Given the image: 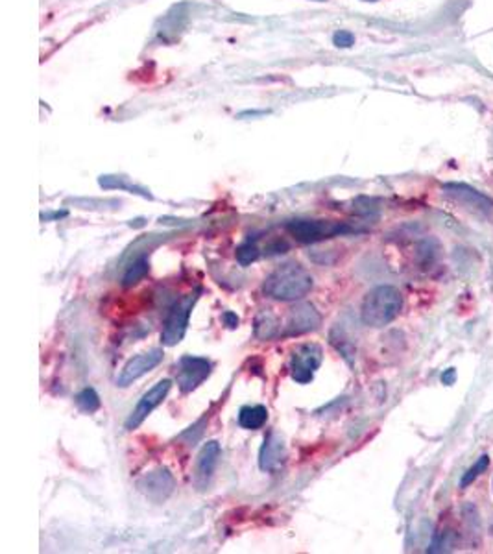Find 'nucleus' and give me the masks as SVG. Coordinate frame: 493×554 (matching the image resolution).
<instances>
[{"mask_svg":"<svg viewBox=\"0 0 493 554\" xmlns=\"http://www.w3.org/2000/svg\"><path fill=\"white\" fill-rule=\"evenodd\" d=\"M403 309V296L396 287L381 285L372 288L361 307V320L368 327H384L400 316Z\"/></svg>","mask_w":493,"mask_h":554,"instance_id":"f03ea898","label":"nucleus"},{"mask_svg":"<svg viewBox=\"0 0 493 554\" xmlns=\"http://www.w3.org/2000/svg\"><path fill=\"white\" fill-rule=\"evenodd\" d=\"M286 462V445L281 434L270 433L259 451V468L265 473H276Z\"/></svg>","mask_w":493,"mask_h":554,"instance_id":"9b49d317","label":"nucleus"},{"mask_svg":"<svg viewBox=\"0 0 493 554\" xmlns=\"http://www.w3.org/2000/svg\"><path fill=\"white\" fill-rule=\"evenodd\" d=\"M67 217V211H58V213H53V215H43V220H53V219H63Z\"/></svg>","mask_w":493,"mask_h":554,"instance_id":"b1692460","label":"nucleus"},{"mask_svg":"<svg viewBox=\"0 0 493 554\" xmlns=\"http://www.w3.org/2000/svg\"><path fill=\"white\" fill-rule=\"evenodd\" d=\"M139 490L154 502H165L176 486V481L172 477V473L167 468H160L156 471L146 473L140 481H139Z\"/></svg>","mask_w":493,"mask_h":554,"instance_id":"1a4fd4ad","label":"nucleus"},{"mask_svg":"<svg viewBox=\"0 0 493 554\" xmlns=\"http://www.w3.org/2000/svg\"><path fill=\"white\" fill-rule=\"evenodd\" d=\"M218 461H220V443L215 440L206 442L198 452V459H196V470H194V482L200 490H204L209 484L218 466Z\"/></svg>","mask_w":493,"mask_h":554,"instance_id":"f8f14e48","label":"nucleus"},{"mask_svg":"<svg viewBox=\"0 0 493 554\" xmlns=\"http://www.w3.org/2000/svg\"><path fill=\"white\" fill-rule=\"evenodd\" d=\"M211 372H213L211 361H208L204 357L185 355L178 363L176 383H178V386L183 394H190L192 390H196L200 384H204V381L211 375Z\"/></svg>","mask_w":493,"mask_h":554,"instance_id":"0eeeda50","label":"nucleus"},{"mask_svg":"<svg viewBox=\"0 0 493 554\" xmlns=\"http://www.w3.org/2000/svg\"><path fill=\"white\" fill-rule=\"evenodd\" d=\"M222 320H224V324L229 327V329H235V327H238V316L235 315V313H224V316H222Z\"/></svg>","mask_w":493,"mask_h":554,"instance_id":"4be33fe9","label":"nucleus"},{"mask_svg":"<svg viewBox=\"0 0 493 554\" xmlns=\"http://www.w3.org/2000/svg\"><path fill=\"white\" fill-rule=\"evenodd\" d=\"M333 43L338 48H352L355 44V35L352 32H348V30H338L333 35Z\"/></svg>","mask_w":493,"mask_h":554,"instance_id":"412c9836","label":"nucleus"},{"mask_svg":"<svg viewBox=\"0 0 493 554\" xmlns=\"http://www.w3.org/2000/svg\"><path fill=\"white\" fill-rule=\"evenodd\" d=\"M316 3H325V0H316Z\"/></svg>","mask_w":493,"mask_h":554,"instance_id":"393cba45","label":"nucleus"},{"mask_svg":"<svg viewBox=\"0 0 493 554\" xmlns=\"http://www.w3.org/2000/svg\"><path fill=\"white\" fill-rule=\"evenodd\" d=\"M265 115H270V112H242L238 115V119H246V117H265Z\"/></svg>","mask_w":493,"mask_h":554,"instance_id":"5701e85b","label":"nucleus"},{"mask_svg":"<svg viewBox=\"0 0 493 554\" xmlns=\"http://www.w3.org/2000/svg\"><path fill=\"white\" fill-rule=\"evenodd\" d=\"M170 388H172V381L170 379H163V381L156 383L150 390L144 392L142 397L139 399V403L135 405V409L130 413L128 420L124 422V427L128 431H133V429L140 427L142 422L148 416H150L161 405V403L167 399Z\"/></svg>","mask_w":493,"mask_h":554,"instance_id":"423d86ee","label":"nucleus"},{"mask_svg":"<svg viewBox=\"0 0 493 554\" xmlns=\"http://www.w3.org/2000/svg\"><path fill=\"white\" fill-rule=\"evenodd\" d=\"M286 231L304 244H314L320 240H327L343 233H352L353 229L343 222L331 220H313V219H295L286 224Z\"/></svg>","mask_w":493,"mask_h":554,"instance_id":"20e7f679","label":"nucleus"},{"mask_svg":"<svg viewBox=\"0 0 493 554\" xmlns=\"http://www.w3.org/2000/svg\"><path fill=\"white\" fill-rule=\"evenodd\" d=\"M200 292H190L181 296L176 304L170 307L167 320L163 324V331H161V344L167 347H172L176 344H179L187 333L188 327V320L192 315L194 306L198 304V296Z\"/></svg>","mask_w":493,"mask_h":554,"instance_id":"7ed1b4c3","label":"nucleus"},{"mask_svg":"<svg viewBox=\"0 0 493 554\" xmlns=\"http://www.w3.org/2000/svg\"><path fill=\"white\" fill-rule=\"evenodd\" d=\"M76 405H78V409L82 413L92 414V413H96L98 409L102 407V403H101V397H98V394L92 388H83L76 395Z\"/></svg>","mask_w":493,"mask_h":554,"instance_id":"a211bd4d","label":"nucleus"},{"mask_svg":"<svg viewBox=\"0 0 493 554\" xmlns=\"http://www.w3.org/2000/svg\"><path fill=\"white\" fill-rule=\"evenodd\" d=\"M148 270H150V265H148V258L146 256H140L137 258L126 270L124 277H122V285L124 287H133L137 285L139 281H142L148 274Z\"/></svg>","mask_w":493,"mask_h":554,"instance_id":"dca6fc26","label":"nucleus"},{"mask_svg":"<svg viewBox=\"0 0 493 554\" xmlns=\"http://www.w3.org/2000/svg\"><path fill=\"white\" fill-rule=\"evenodd\" d=\"M322 324V316L320 313L314 309V306L311 304H302L295 306L286 320L285 326V336H300L311 331H316Z\"/></svg>","mask_w":493,"mask_h":554,"instance_id":"9d476101","label":"nucleus"},{"mask_svg":"<svg viewBox=\"0 0 493 554\" xmlns=\"http://www.w3.org/2000/svg\"><path fill=\"white\" fill-rule=\"evenodd\" d=\"M281 335L279 320L272 313H261L256 320V336L259 340H272Z\"/></svg>","mask_w":493,"mask_h":554,"instance_id":"2eb2a0df","label":"nucleus"},{"mask_svg":"<svg viewBox=\"0 0 493 554\" xmlns=\"http://www.w3.org/2000/svg\"><path fill=\"white\" fill-rule=\"evenodd\" d=\"M366 3H375V0H366Z\"/></svg>","mask_w":493,"mask_h":554,"instance_id":"a878e982","label":"nucleus"},{"mask_svg":"<svg viewBox=\"0 0 493 554\" xmlns=\"http://www.w3.org/2000/svg\"><path fill=\"white\" fill-rule=\"evenodd\" d=\"M261 256L259 246L256 242V238H248L244 240L238 248H237V261L240 267H248L252 263H256Z\"/></svg>","mask_w":493,"mask_h":554,"instance_id":"f3484780","label":"nucleus"},{"mask_svg":"<svg viewBox=\"0 0 493 554\" xmlns=\"http://www.w3.org/2000/svg\"><path fill=\"white\" fill-rule=\"evenodd\" d=\"M163 349L156 347L150 351H144V354H139L135 357H131L124 368L121 370L119 377H117V386L126 388L130 384H133L135 381H139L140 377H144L146 374H150L154 368H158L163 363Z\"/></svg>","mask_w":493,"mask_h":554,"instance_id":"6e6552de","label":"nucleus"},{"mask_svg":"<svg viewBox=\"0 0 493 554\" xmlns=\"http://www.w3.org/2000/svg\"><path fill=\"white\" fill-rule=\"evenodd\" d=\"M322 361H324V349L318 344L307 342L298 345L292 351L288 363L292 379L300 384L311 383L314 379V374L322 366Z\"/></svg>","mask_w":493,"mask_h":554,"instance_id":"39448f33","label":"nucleus"},{"mask_svg":"<svg viewBox=\"0 0 493 554\" xmlns=\"http://www.w3.org/2000/svg\"><path fill=\"white\" fill-rule=\"evenodd\" d=\"M101 187H104V189H124V190H130V192H133V194H139V196H142V198H154L150 192L148 190H144V189H140V187H135V185H130V183H126L124 181V178H117V176H102L101 178Z\"/></svg>","mask_w":493,"mask_h":554,"instance_id":"6ab92c4d","label":"nucleus"},{"mask_svg":"<svg viewBox=\"0 0 493 554\" xmlns=\"http://www.w3.org/2000/svg\"><path fill=\"white\" fill-rule=\"evenodd\" d=\"M488 464H489L488 455H482V457L464 473V477H462V481H460V488H468L478 475H482V473L488 470Z\"/></svg>","mask_w":493,"mask_h":554,"instance_id":"aec40b11","label":"nucleus"},{"mask_svg":"<svg viewBox=\"0 0 493 554\" xmlns=\"http://www.w3.org/2000/svg\"><path fill=\"white\" fill-rule=\"evenodd\" d=\"M313 287V276L300 263H285L265 279L263 292L277 301H298L304 299Z\"/></svg>","mask_w":493,"mask_h":554,"instance_id":"f257e3e1","label":"nucleus"},{"mask_svg":"<svg viewBox=\"0 0 493 554\" xmlns=\"http://www.w3.org/2000/svg\"><path fill=\"white\" fill-rule=\"evenodd\" d=\"M446 189V192L450 196H453L455 199H459L462 206H468V208H473V209H484V211H489L491 209V199L486 198L484 194L469 189L468 185H460V183H450L443 187Z\"/></svg>","mask_w":493,"mask_h":554,"instance_id":"ddd939ff","label":"nucleus"},{"mask_svg":"<svg viewBox=\"0 0 493 554\" xmlns=\"http://www.w3.org/2000/svg\"><path fill=\"white\" fill-rule=\"evenodd\" d=\"M268 420V409L265 405H246L238 411V425L246 431H257Z\"/></svg>","mask_w":493,"mask_h":554,"instance_id":"4468645a","label":"nucleus"}]
</instances>
